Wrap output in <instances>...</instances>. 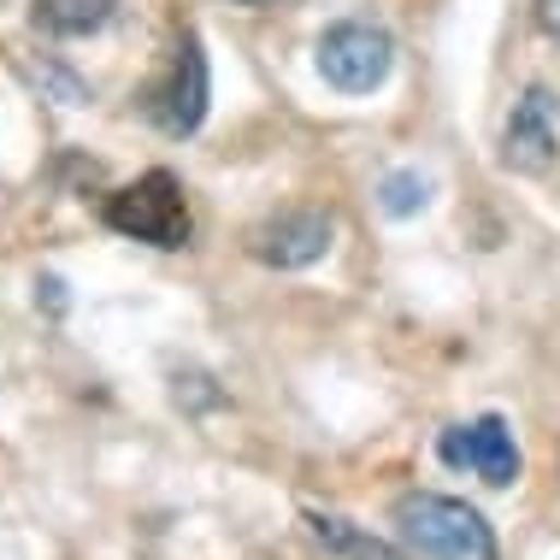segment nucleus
Here are the masks:
<instances>
[{"label":"nucleus","mask_w":560,"mask_h":560,"mask_svg":"<svg viewBox=\"0 0 560 560\" xmlns=\"http://www.w3.org/2000/svg\"><path fill=\"white\" fill-rule=\"evenodd\" d=\"M396 525L419 560H495L490 525L478 520V508L454 502V495H401Z\"/></svg>","instance_id":"1"},{"label":"nucleus","mask_w":560,"mask_h":560,"mask_svg":"<svg viewBox=\"0 0 560 560\" xmlns=\"http://www.w3.org/2000/svg\"><path fill=\"white\" fill-rule=\"evenodd\" d=\"M107 224L118 236H136V242H154V248H184L189 242V201H184V184L172 172H148L136 177L130 189H118L107 201Z\"/></svg>","instance_id":"2"},{"label":"nucleus","mask_w":560,"mask_h":560,"mask_svg":"<svg viewBox=\"0 0 560 560\" xmlns=\"http://www.w3.org/2000/svg\"><path fill=\"white\" fill-rule=\"evenodd\" d=\"M389 66H396V42L377 24L348 19V24H330L319 36V78L330 89H342V95H372L389 78Z\"/></svg>","instance_id":"3"},{"label":"nucleus","mask_w":560,"mask_h":560,"mask_svg":"<svg viewBox=\"0 0 560 560\" xmlns=\"http://www.w3.org/2000/svg\"><path fill=\"white\" fill-rule=\"evenodd\" d=\"M436 454H443V466H454V472H478L483 483H495V490H508V483L520 478V448H513V431H508L502 413H483V419H472V425L443 431Z\"/></svg>","instance_id":"4"},{"label":"nucleus","mask_w":560,"mask_h":560,"mask_svg":"<svg viewBox=\"0 0 560 560\" xmlns=\"http://www.w3.org/2000/svg\"><path fill=\"white\" fill-rule=\"evenodd\" d=\"M555 148H560V101L549 95V89H525V101L508 118L502 160L513 165V172H549Z\"/></svg>","instance_id":"5"},{"label":"nucleus","mask_w":560,"mask_h":560,"mask_svg":"<svg viewBox=\"0 0 560 560\" xmlns=\"http://www.w3.org/2000/svg\"><path fill=\"white\" fill-rule=\"evenodd\" d=\"M148 113L160 118L165 136H189L201 130L207 118V59H201V42L184 36L177 42V59H172V83L148 101Z\"/></svg>","instance_id":"6"},{"label":"nucleus","mask_w":560,"mask_h":560,"mask_svg":"<svg viewBox=\"0 0 560 560\" xmlns=\"http://www.w3.org/2000/svg\"><path fill=\"white\" fill-rule=\"evenodd\" d=\"M330 236H337L330 213H319V207H295V213H278L271 224L254 231V254H260L266 266H278V271H295V266L319 260V254L330 248Z\"/></svg>","instance_id":"7"},{"label":"nucleus","mask_w":560,"mask_h":560,"mask_svg":"<svg viewBox=\"0 0 560 560\" xmlns=\"http://www.w3.org/2000/svg\"><path fill=\"white\" fill-rule=\"evenodd\" d=\"M113 19V0H36L30 24L48 30V36H95Z\"/></svg>","instance_id":"8"},{"label":"nucleus","mask_w":560,"mask_h":560,"mask_svg":"<svg viewBox=\"0 0 560 560\" xmlns=\"http://www.w3.org/2000/svg\"><path fill=\"white\" fill-rule=\"evenodd\" d=\"M307 525H313V537H319V542H330V549H342V555H354V560H401L396 549H384L377 537L348 532L342 520H319V513H307Z\"/></svg>","instance_id":"9"},{"label":"nucleus","mask_w":560,"mask_h":560,"mask_svg":"<svg viewBox=\"0 0 560 560\" xmlns=\"http://www.w3.org/2000/svg\"><path fill=\"white\" fill-rule=\"evenodd\" d=\"M425 201H431V177H419V172H389V177H384V213H389V219L419 213Z\"/></svg>","instance_id":"10"},{"label":"nucleus","mask_w":560,"mask_h":560,"mask_svg":"<svg viewBox=\"0 0 560 560\" xmlns=\"http://www.w3.org/2000/svg\"><path fill=\"white\" fill-rule=\"evenodd\" d=\"M537 19H542L549 36H560V0H537Z\"/></svg>","instance_id":"11"},{"label":"nucleus","mask_w":560,"mask_h":560,"mask_svg":"<svg viewBox=\"0 0 560 560\" xmlns=\"http://www.w3.org/2000/svg\"><path fill=\"white\" fill-rule=\"evenodd\" d=\"M236 7H271V0H236Z\"/></svg>","instance_id":"12"}]
</instances>
